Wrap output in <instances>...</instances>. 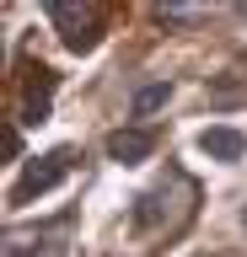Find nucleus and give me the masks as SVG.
I'll list each match as a JSON object with an SVG mask.
<instances>
[{
    "instance_id": "nucleus-1",
    "label": "nucleus",
    "mask_w": 247,
    "mask_h": 257,
    "mask_svg": "<svg viewBox=\"0 0 247 257\" xmlns=\"http://www.w3.org/2000/svg\"><path fill=\"white\" fill-rule=\"evenodd\" d=\"M65 172H70V150H54V156H38L27 172H22V182H17V204H27V198H38V193H49L54 182H65Z\"/></svg>"
},
{
    "instance_id": "nucleus-2",
    "label": "nucleus",
    "mask_w": 247,
    "mask_h": 257,
    "mask_svg": "<svg viewBox=\"0 0 247 257\" xmlns=\"http://www.w3.org/2000/svg\"><path fill=\"white\" fill-rule=\"evenodd\" d=\"M49 16L59 27H70L65 32L70 48H92V27H97V11H92V6H86V11H75V6H49Z\"/></svg>"
},
{
    "instance_id": "nucleus-3",
    "label": "nucleus",
    "mask_w": 247,
    "mask_h": 257,
    "mask_svg": "<svg viewBox=\"0 0 247 257\" xmlns=\"http://www.w3.org/2000/svg\"><path fill=\"white\" fill-rule=\"evenodd\" d=\"M150 145H156V140H150L145 128H129V134H113V140H108V156L129 166V161H145L150 156Z\"/></svg>"
},
{
    "instance_id": "nucleus-4",
    "label": "nucleus",
    "mask_w": 247,
    "mask_h": 257,
    "mask_svg": "<svg viewBox=\"0 0 247 257\" xmlns=\"http://www.w3.org/2000/svg\"><path fill=\"white\" fill-rule=\"evenodd\" d=\"M199 150L215 156V161H236L242 156V134H236V128H204V134H199Z\"/></svg>"
},
{
    "instance_id": "nucleus-5",
    "label": "nucleus",
    "mask_w": 247,
    "mask_h": 257,
    "mask_svg": "<svg viewBox=\"0 0 247 257\" xmlns=\"http://www.w3.org/2000/svg\"><path fill=\"white\" fill-rule=\"evenodd\" d=\"M167 96H172V86H167V80H156V86H145V91H134V112L145 118V112H156V107H161Z\"/></svg>"
},
{
    "instance_id": "nucleus-6",
    "label": "nucleus",
    "mask_w": 247,
    "mask_h": 257,
    "mask_svg": "<svg viewBox=\"0 0 247 257\" xmlns=\"http://www.w3.org/2000/svg\"><path fill=\"white\" fill-rule=\"evenodd\" d=\"M204 6H161V22H199Z\"/></svg>"
},
{
    "instance_id": "nucleus-7",
    "label": "nucleus",
    "mask_w": 247,
    "mask_h": 257,
    "mask_svg": "<svg viewBox=\"0 0 247 257\" xmlns=\"http://www.w3.org/2000/svg\"><path fill=\"white\" fill-rule=\"evenodd\" d=\"M242 225H247V209H242Z\"/></svg>"
}]
</instances>
